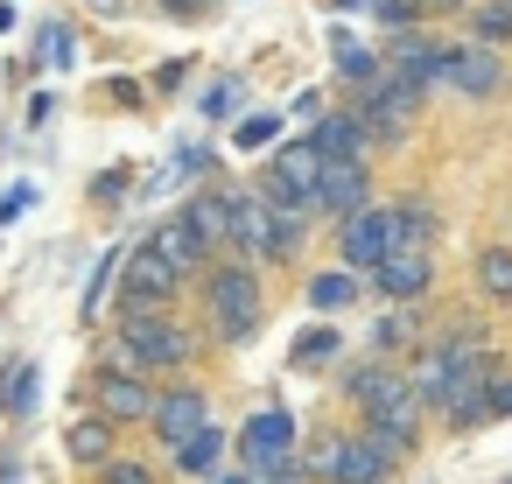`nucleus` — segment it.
<instances>
[{"label":"nucleus","instance_id":"34","mask_svg":"<svg viewBox=\"0 0 512 484\" xmlns=\"http://www.w3.org/2000/svg\"><path fill=\"white\" fill-rule=\"evenodd\" d=\"M99 484H155V470H148V463H134V456H113V463L99 470Z\"/></svg>","mask_w":512,"mask_h":484},{"label":"nucleus","instance_id":"25","mask_svg":"<svg viewBox=\"0 0 512 484\" xmlns=\"http://www.w3.org/2000/svg\"><path fill=\"white\" fill-rule=\"evenodd\" d=\"M470 36H477L484 50H505V43H512V0H484V8L470 15Z\"/></svg>","mask_w":512,"mask_h":484},{"label":"nucleus","instance_id":"20","mask_svg":"<svg viewBox=\"0 0 512 484\" xmlns=\"http://www.w3.org/2000/svg\"><path fill=\"white\" fill-rule=\"evenodd\" d=\"M267 169H274V176H281L288 190H302V197H316V176H323V155H316V141L302 134V141H288V148H281V155H274Z\"/></svg>","mask_w":512,"mask_h":484},{"label":"nucleus","instance_id":"21","mask_svg":"<svg viewBox=\"0 0 512 484\" xmlns=\"http://www.w3.org/2000/svg\"><path fill=\"white\" fill-rule=\"evenodd\" d=\"M358 288H365V281H358L351 267H323V274L309 281V309H323V316L337 323V309H351V302H358Z\"/></svg>","mask_w":512,"mask_h":484},{"label":"nucleus","instance_id":"37","mask_svg":"<svg viewBox=\"0 0 512 484\" xmlns=\"http://www.w3.org/2000/svg\"><path fill=\"white\" fill-rule=\"evenodd\" d=\"M330 8H337V15H351V8H379V0H330Z\"/></svg>","mask_w":512,"mask_h":484},{"label":"nucleus","instance_id":"10","mask_svg":"<svg viewBox=\"0 0 512 484\" xmlns=\"http://www.w3.org/2000/svg\"><path fill=\"white\" fill-rule=\"evenodd\" d=\"M358 211H372V169L365 162H323V176H316V218H330L344 232Z\"/></svg>","mask_w":512,"mask_h":484},{"label":"nucleus","instance_id":"8","mask_svg":"<svg viewBox=\"0 0 512 484\" xmlns=\"http://www.w3.org/2000/svg\"><path fill=\"white\" fill-rule=\"evenodd\" d=\"M358 414H365V428H372V435H386L393 449H414V442H421V414H428V400H421V393L393 372V379H386V386H379Z\"/></svg>","mask_w":512,"mask_h":484},{"label":"nucleus","instance_id":"17","mask_svg":"<svg viewBox=\"0 0 512 484\" xmlns=\"http://www.w3.org/2000/svg\"><path fill=\"white\" fill-rule=\"evenodd\" d=\"M183 225L218 253V246H232V197L225 190H197L190 204H183Z\"/></svg>","mask_w":512,"mask_h":484},{"label":"nucleus","instance_id":"39","mask_svg":"<svg viewBox=\"0 0 512 484\" xmlns=\"http://www.w3.org/2000/svg\"><path fill=\"white\" fill-rule=\"evenodd\" d=\"M218 484H260V477H253V470H225Z\"/></svg>","mask_w":512,"mask_h":484},{"label":"nucleus","instance_id":"14","mask_svg":"<svg viewBox=\"0 0 512 484\" xmlns=\"http://www.w3.org/2000/svg\"><path fill=\"white\" fill-rule=\"evenodd\" d=\"M225 456H232V435L211 421V428H204V435H190L169 463H176V477H190V484H218V477H225Z\"/></svg>","mask_w":512,"mask_h":484},{"label":"nucleus","instance_id":"29","mask_svg":"<svg viewBox=\"0 0 512 484\" xmlns=\"http://www.w3.org/2000/svg\"><path fill=\"white\" fill-rule=\"evenodd\" d=\"M386 379H393V365H386V358H358V365L344 372V393H351V400L365 407V400H372V393H379Z\"/></svg>","mask_w":512,"mask_h":484},{"label":"nucleus","instance_id":"32","mask_svg":"<svg viewBox=\"0 0 512 484\" xmlns=\"http://www.w3.org/2000/svg\"><path fill=\"white\" fill-rule=\"evenodd\" d=\"M36 57H43V64H71V29H64V22H43Z\"/></svg>","mask_w":512,"mask_h":484},{"label":"nucleus","instance_id":"30","mask_svg":"<svg viewBox=\"0 0 512 484\" xmlns=\"http://www.w3.org/2000/svg\"><path fill=\"white\" fill-rule=\"evenodd\" d=\"M274 134H281V113H253V120H239V127H232V148H239V155H260Z\"/></svg>","mask_w":512,"mask_h":484},{"label":"nucleus","instance_id":"33","mask_svg":"<svg viewBox=\"0 0 512 484\" xmlns=\"http://www.w3.org/2000/svg\"><path fill=\"white\" fill-rule=\"evenodd\" d=\"M386 29H414L421 15H428V0H379V8H372Z\"/></svg>","mask_w":512,"mask_h":484},{"label":"nucleus","instance_id":"31","mask_svg":"<svg viewBox=\"0 0 512 484\" xmlns=\"http://www.w3.org/2000/svg\"><path fill=\"white\" fill-rule=\"evenodd\" d=\"M400 225H407V246H428V239H435V204H428V197L400 204Z\"/></svg>","mask_w":512,"mask_h":484},{"label":"nucleus","instance_id":"15","mask_svg":"<svg viewBox=\"0 0 512 484\" xmlns=\"http://www.w3.org/2000/svg\"><path fill=\"white\" fill-rule=\"evenodd\" d=\"M309 141H316L323 162H365V155H372V134H365L358 113H330V120H316Z\"/></svg>","mask_w":512,"mask_h":484},{"label":"nucleus","instance_id":"38","mask_svg":"<svg viewBox=\"0 0 512 484\" xmlns=\"http://www.w3.org/2000/svg\"><path fill=\"white\" fill-rule=\"evenodd\" d=\"M274 484H316V477H309V470L295 463V470H288V477H274Z\"/></svg>","mask_w":512,"mask_h":484},{"label":"nucleus","instance_id":"6","mask_svg":"<svg viewBox=\"0 0 512 484\" xmlns=\"http://www.w3.org/2000/svg\"><path fill=\"white\" fill-rule=\"evenodd\" d=\"M176 288H183V274L162 260V246L148 239V246H134L127 253V267H120V316H148V309H169L176 302Z\"/></svg>","mask_w":512,"mask_h":484},{"label":"nucleus","instance_id":"24","mask_svg":"<svg viewBox=\"0 0 512 484\" xmlns=\"http://www.w3.org/2000/svg\"><path fill=\"white\" fill-rule=\"evenodd\" d=\"M477 295L484 302H512V246L477 253Z\"/></svg>","mask_w":512,"mask_h":484},{"label":"nucleus","instance_id":"23","mask_svg":"<svg viewBox=\"0 0 512 484\" xmlns=\"http://www.w3.org/2000/svg\"><path fill=\"white\" fill-rule=\"evenodd\" d=\"M337 78L365 99V92H379V78H386V64L372 57V50H358V43H337Z\"/></svg>","mask_w":512,"mask_h":484},{"label":"nucleus","instance_id":"2","mask_svg":"<svg viewBox=\"0 0 512 484\" xmlns=\"http://www.w3.org/2000/svg\"><path fill=\"white\" fill-rule=\"evenodd\" d=\"M113 358L134 365V372H148V379H162V372L197 365V330H190L183 316H169V309L120 316V344H113Z\"/></svg>","mask_w":512,"mask_h":484},{"label":"nucleus","instance_id":"4","mask_svg":"<svg viewBox=\"0 0 512 484\" xmlns=\"http://www.w3.org/2000/svg\"><path fill=\"white\" fill-rule=\"evenodd\" d=\"M204 309H211L218 344H253V330H260V281H253V267H211L204 274Z\"/></svg>","mask_w":512,"mask_h":484},{"label":"nucleus","instance_id":"18","mask_svg":"<svg viewBox=\"0 0 512 484\" xmlns=\"http://www.w3.org/2000/svg\"><path fill=\"white\" fill-rule=\"evenodd\" d=\"M64 449H71L78 463H92V470H106V463H113V449H120V428H113L106 414H78V421L64 428Z\"/></svg>","mask_w":512,"mask_h":484},{"label":"nucleus","instance_id":"36","mask_svg":"<svg viewBox=\"0 0 512 484\" xmlns=\"http://www.w3.org/2000/svg\"><path fill=\"white\" fill-rule=\"evenodd\" d=\"M484 421H512V379H498V386H491V400H484Z\"/></svg>","mask_w":512,"mask_h":484},{"label":"nucleus","instance_id":"3","mask_svg":"<svg viewBox=\"0 0 512 484\" xmlns=\"http://www.w3.org/2000/svg\"><path fill=\"white\" fill-rule=\"evenodd\" d=\"M232 456H239V470H253L260 484H274V477H288L302 456H295V414L288 407H260V414H246V428L232 435Z\"/></svg>","mask_w":512,"mask_h":484},{"label":"nucleus","instance_id":"16","mask_svg":"<svg viewBox=\"0 0 512 484\" xmlns=\"http://www.w3.org/2000/svg\"><path fill=\"white\" fill-rule=\"evenodd\" d=\"M225 197H232V253L267 260V225H274V211L260 204V190H225Z\"/></svg>","mask_w":512,"mask_h":484},{"label":"nucleus","instance_id":"40","mask_svg":"<svg viewBox=\"0 0 512 484\" xmlns=\"http://www.w3.org/2000/svg\"><path fill=\"white\" fill-rule=\"evenodd\" d=\"M15 29V8H8V0H0V36H8Z\"/></svg>","mask_w":512,"mask_h":484},{"label":"nucleus","instance_id":"22","mask_svg":"<svg viewBox=\"0 0 512 484\" xmlns=\"http://www.w3.org/2000/svg\"><path fill=\"white\" fill-rule=\"evenodd\" d=\"M288 358H295V372H323V365L344 358V330H337V323H316V330H302V344H295Z\"/></svg>","mask_w":512,"mask_h":484},{"label":"nucleus","instance_id":"9","mask_svg":"<svg viewBox=\"0 0 512 484\" xmlns=\"http://www.w3.org/2000/svg\"><path fill=\"white\" fill-rule=\"evenodd\" d=\"M148 428H155V442L176 456L190 435H204V428H211V393H204L197 379H176V386H162V400H155V421H148Z\"/></svg>","mask_w":512,"mask_h":484},{"label":"nucleus","instance_id":"41","mask_svg":"<svg viewBox=\"0 0 512 484\" xmlns=\"http://www.w3.org/2000/svg\"><path fill=\"white\" fill-rule=\"evenodd\" d=\"M92 8H106V15H113V8H120V0H92Z\"/></svg>","mask_w":512,"mask_h":484},{"label":"nucleus","instance_id":"13","mask_svg":"<svg viewBox=\"0 0 512 484\" xmlns=\"http://www.w3.org/2000/svg\"><path fill=\"white\" fill-rule=\"evenodd\" d=\"M442 85H456L470 99H491V92H505V57L484 50V43H463V50H449V78Z\"/></svg>","mask_w":512,"mask_h":484},{"label":"nucleus","instance_id":"19","mask_svg":"<svg viewBox=\"0 0 512 484\" xmlns=\"http://www.w3.org/2000/svg\"><path fill=\"white\" fill-rule=\"evenodd\" d=\"M155 246H162V260H169L176 274H211V246H204L183 218H169V225L155 232Z\"/></svg>","mask_w":512,"mask_h":484},{"label":"nucleus","instance_id":"7","mask_svg":"<svg viewBox=\"0 0 512 484\" xmlns=\"http://www.w3.org/2000/svg\"><path fill=\"white\" fill-rule=\"evenodd\" d=\"M99 414L113 421V428H127V421H155V400H162V386L148 379V372H134V365H120L113 351H106V365H99Z\"/></svg>","mask_w":512,"mask_h":484},{"label":"nucleus","instance_id":"1","mask_svg":"<svg viewBox=\"0 0 512 484\" xmlns=\"http://www.w3.org/2000/svg\"><path fill=\"white\" fill-rule=\"evenodd\" d=\"M442 344H449V365H442L428 407H435L449 428H477V421H484V400H491V386H498V358H491V344H484L477 330H456V337H442Z\"/></svg>","mask_w":512,"mask_h":484},{"label":"nucleus","instance_id":"35","mask_svg":"<svg viewBox=\"0 0 512 484\" xmlns=\"http://www.w3.org/2000/svg\"><path fill=\"white\" fill-rule=\"evenodd\" d=\"M232 106H239V85H232V78L204 92V120H232Z\"/></svg>","mask_w":512,"mask_h":484},{"label":"nucleus","instance_id":"12","mask_svg":"<svg viewBox=\"0 0 512 484\" xmlns=\"http://www.w3.org/2000/svg\"><path fill=\"white\" fill-rule=\"evenodd\" d=\"M393 470H400V449H393L386 435H372V428L344 435V470H337V484H393Z\"/></svg>","mask_w":512,"mask_h":484},{"label":"nucleus","instance_id":"27","mask_svg":"<svg viewBox=\"0 0 512 484\" xmlns=\"http://www.w3.org/2000/svg\"><path fill=\"white\" fill-rule=\"evenodd\" d=\"M302 239H309V218L274 211V225H267V260H295V253H302Z\"/></svg>","mask_w":512,"mask_h":484},{"label":"nucleus","instance_id":"5","mask_svg":"<svg viewBox=\"0 0 512 484\" xmlns=\"http://www.w3.org/2000/svg\"><path fill=\"white\" fill-rule=\"evenodd\" d=\"M337 253H344V267L351 274H379L393 253H407V225H400V204H372V211H358L344 232H337Z\"/></svg>","mask_w":512,"mask_h":484},{"label":"nucleus","instance_id":"26","mask_svg":"<svg viewBox=\"0 0 512 484\" xmlns=\"http://www.w3.org/2000/svg\"><path fill=\"white\" fill-rule=\"evenodd\" d=\"M407 344H414V323H407V309H386V316L372 323V358H386V365H393Z\"/></svg>","mask_w":512,"mask_h":484},{"label":"nucleus","instance_id":"11","mask_svg":"<svg viewBox=\"0 0 512 484\" xmlns=\"http://www.w3.org/2000/svg\"><path fill=\"white\" fill-rule=\"evenodd\" d=\"M372 288H379L393 309H414V302L435 288V260H428V246H407V253H393V260L372 274Z\"/></svg>","mask_w":512,"mask_h":484},{"label":"nucleus","instance_id":"28","mask_svg":"<svg viewBox=\"0 0 512 484\" xmlns=\"http://www.w3.org/2000/svg\"><path fill=\"white\" fill-rule=\"evenodd\" d=\"M36 407V365H8L0 379V414H29Z\"/></svg>","mask_w":512,"mask_h":484}]
</instances>
